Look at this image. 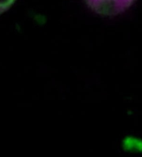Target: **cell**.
Here are the masks:
<instances>
[{
  "label": "cell",
  "mask_w": 142,
  "mask_h": 157,
  "mask_svg": "<svg viewBox=\"0 0 142 157\" xmlns=\"http://www.w3.org/2000/svg\"><path fill=\"white\" fill-rule=\"evenodd\" d=\"M87 4L98 14L114 16L126 10L135 0H85Z\"/></svg>",
  "instance_id": "6da1fadb"
},
{
  "label": "cell",
  "mask_w": 142,
  "mask_h": 157,
  "mask_svg": "<svg viewBox=\"0 0 142 157\" xmlns=\"http://www.w3.org/2000/svg\"><path fill=\"white\" fill-rule=\"evenodd\" d=\"M15 0H0V15L9 10Z\"/></svg>",
  "instance_id": "7a4b0ae2"
}]
</instances>
